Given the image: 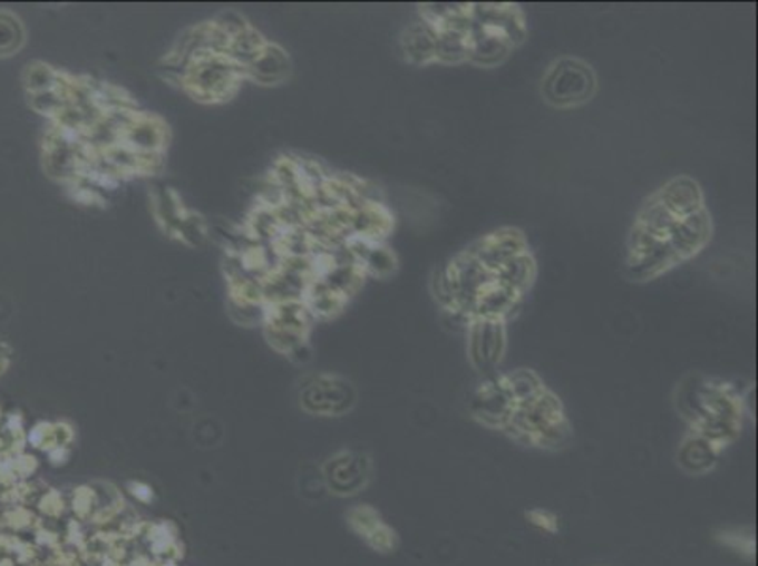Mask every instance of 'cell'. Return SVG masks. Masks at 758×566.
Here are the masks:
<instances>
[{
    "label": "cell",
    "instance_id": "8fae6325",
    "mask_svg": "<svg viewBox=\"0 0 758 566\" xmlns=\"http://www.w3.org/2000/svg\"><path fill=\"white\" fill-rule=\"evenodd\" d=\"M351 524L356 527L357 533L378 552L387 554V552H392V549L397 548V533L372 508L362 506L359 510L353 511L351 514Z\"/></svg>",
    "mask_w": 758,
    "mask_h": 566
},
{
    "label": "cell",
    "instance_id": "7a4b0ae2",
    "mask_svg": "<svg viewBox=\"0 0 758 566\" xmlns=\"http://www.w3.org/2000/svg\"><path fill=\"white\" fill-rule=\"evenodd\" d=\"M526 35L525 13L517 4H474L466 62L484 68L498 67L525 42Z\"/></svg>",
    "mask_w": 758,
    "mask_h": 566
},
{
    "label": "cell",
    "instance_id": "ba28073f",
    "mask_svg": "<svg viewBox=\"0 0 758 566\" xmlns=\"http://www.w3.org/2000/svg\"><path fill=\"white\" fill-rule=\"evenodd\" d=\"M654 197L676 216H691L706 208L702 187L691 176H676L659 187Z\"/></svg>",
    "mask_w": 758,
    "mask_h": 566
},
{
    "label": "cell",
    "instance_id": "9a60e30c",
    "mask_svg": "<svg viewBox=\"0 0 758 566\" xmlns=\"http://www.w3.org/2000/svg\"><path fill=\"white\" fill-rule=\"evenodd\" d=\"M23 43L25 29L18 16L0 10V57L13 56Z\"/></svg>",
    "mask_w": 758,
    "mask_h": 566
},
{
    "label": "cell",
    "instance_id": "3957f363",
    "mask_svg": "<svg viewBox=\"0 0 758 566\" xmlns=\"http://www.w3.org/2000/svg\"><path fill=\"white\" fill-rule=\"evenodd\" d=\"M502 432L515 442L550 451L563 450L574 437L563 402L550 389L517 404Z\"/></svg>",
    "mask_w": 758,
    "mask_h": 566
},
{
    "label": "cell",
    "instance_id": "4fadbf2b",
    "mask_svg": "<svg viewBox=\"0 0 758 566\" xmlns=\"http://www.w3.org/2000/svg\"><path fill=\"white\" fill-rule=\"evenodd\" d=\"M332 484L340 495H353L367 486L370 478V461L359 453H342L334 459Z\"/></svg>",
    "mask_w": 758,
    "mask_h": 566
},
{
    "label": "cell",
    "instance_id": "7c38bea8",
    "mask_svg": "<svg viewBox=\"0 0 758 566\" xmlns=\"http://www.w3.org/2000/svg\"><path fill=\"white\" fill-rule=\"evenodd\" d=\"M419 13H421V21L433 27L436 32L446 31V29H470L474 4H459V2L421 4Z\"/></svg>",
    "mask_w": 758,
    "mask_h": 566
},
{
    "label": "cell",
    "instance_id": "e0dca14e",
    "mask_svg": "<svg viewBox=\"0 0 758 566\" xmlns=\"http://www.w3.org/2000/svg\"><path fill=\"white\" fill-rule=\"evenodd\" d=\"M526 521L533 525L534 529L542 530L545 535H557L561 530V521L557 514H553L545 508H533L525 514Z\"/></svg>",
    "mask_w": 758,
    "mask_h": 566
},
{
    "label": "cell",
    "instance_id": "2e32d148",
    "mask_svg": "<svg viewBox=\"0 0 758 566\" xmlns=\"http://www.w3.org/2000/svg\"><path fill=\"white\" fill-rule=\"evenodd\" d=\"M716 540L732 549L736 554L746 555L749 559L757 555V540H755V533L751 529L721 530V533H717Z\"/></svg>",
    "mask_w": 758,
    "mask_h": 566
},
{
    "label": "cell",
    "instance_id": "52a82bcc",
    "mask_svg": "<svg viewBox=\"0 0 758 566\" xmlns=\"http://www.w3.org/2000/svg\"><path fill=\"white\" fill-rule=\"evenodd\" d=\"M528 250L531 247H528L525 233L517 227L496 228V231L479 236L477 241L472 242L470 246L466 247V252H470L474 257L479 258L489 269H498L508 258L528 252Z\"/></svg>",
    "mask_w": 758,
    "mask_h": 566
},
{
    "label": "cell",
    "instance_id": "5bb4252c",
    "mask_svg": "<svg viewBox=\"0 0 758 566\" xmlns=\"http://www.w3.org/2000/svg\"><path fill=\"white\" fill-rule=\"evenodd\" d=\"M468 31L470 29H446L436 32L438 50L436 59L440 65H460L468 57Z\"/></svg>",
    "mask_w": 758,
    "mask_h": 566
},
{
    "label": "cell",
    "instance_id": "8992f818",
    "mask_svg": "<svg viewBox=\"0 0 758 566\" xmlns=\"http://www.w3.org/2000/svg\"><path fill=\"white\" fill-rule=\"evenodd\" d=\"M515 410V400L502 375H493L477 386L472 394L470 413L477 423L504 431Z\"/></svg>",
    "mask_w": 758,
    "mask_h": 566
},
{
    "label": "cell",
    "instance_id": "30bf717a",
    "mask_svg": "<svg viewBox=\"0 0 758 566\" xmlns=\"http://www.w3.org/2000/svg\"><path fill=\"white\" fill-rule=\"evenodd\" d=\"M436 50H438V37L433 27L425 21H417L408 27L400 37V51L406 62L414 67H428L436 65Z\"/></svg>",
    "mask_w": 758,
    "mask_h": 566
},
{
    "label": "cell",
    "instance_id": "5b68a950",
    "mask_svg": "<svg viewBox=\"0 0 758 566\" xmlns=\"http://www.w3.org/2000/svg\"><path fill=\"white\" fill-rule=\"evenodd\" d=\"M468 333V358L477 372L490 374L501 367L508 348L506 321L472 320Z\"/></svg>",
    "mask_w": 758,
    "mask_h": 566
},
{
    "label": "cell",
    "instance_id": "6da1fadb",
    "mask_svg": "<svg viewBox=\"0 0 758 566\" xmlns=\"http://www.w3.org/2000/svg\"><path fill=\"white\" fill-rule=\"evenodd\" d=\"M676 408L691 432L727 450L740 437L746 397L735 383L702 374L687 375L676 389Z\"/></svg>",
    "mask_w": 758,
    "mask_h": 566
},
{
    "label": "cell",
    "instance_id": "277c9868",
    "mask_svg": "<svg viewBox=\"0 0 758 566\" xmlns=\"http://www.w3.org/2000/svg\"><path fill=\"white\" fill-rule=\"evenodd\" d=\"M599 91L594 68L577 57L553 61L542 78V97L553 108H577L587 105Z\"/></svg>",
    "mask_w": 758,
    "mask_h": 566
},
{
    "label": "cell",
    "instance_id": "9c48e42d",
    "mask_svg": "<svg viewBox=\"0 0 758 566\" xmlns=\"http://www.w3.org/2000/svg\"><path fill=\"white\" fill-rule=\"evenodd\" d=\"M725 448L719 443L711 442L708 438L700 437L697 432L689 431L683 442L679 443L678 461L679 468L691 476H702L711 472L719 462Z\"/></svg>",
    "mask_w": 758,
    "mask_h": 566
}]
</instances>
